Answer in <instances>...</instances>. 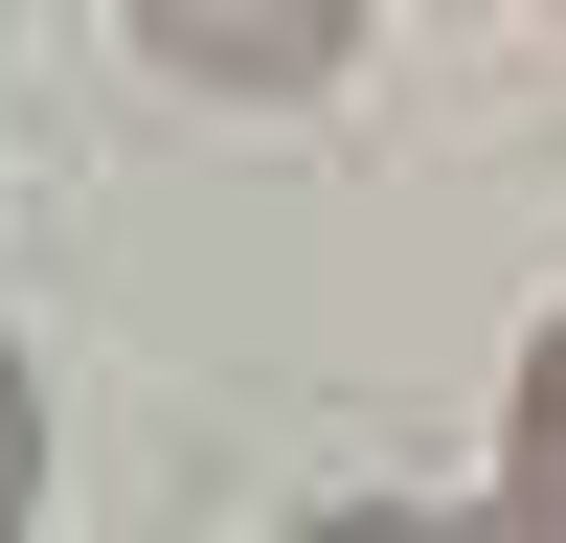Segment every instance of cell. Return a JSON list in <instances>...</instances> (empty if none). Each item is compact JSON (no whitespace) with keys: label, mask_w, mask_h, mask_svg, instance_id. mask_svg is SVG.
Wrapping results in <instances>:
<instances>
[{"label":"cell","mask_w":566,"mask_h":543,"mask_svg":"<svg viewBox=\"0 0 566 543\" xmlns=\"http://www.w3.org/2000/svg\"><path fill=\"white\" fill-rule=\"evenodd\" d=\"M114 23H136V68L205 91V114H295V91L363 68V23H386V0H114Z\"/></svg>","instance_id":"1"},{"label":"cell","mask_w":566,"mask_h":543,"mask_svg":"<svg viewBox=\"0 0 566 543\" xmlns=\"http://www.w3.org/2000/svg\"><path fill=\"white\" fill-rule=\"evenodd\" d=\"M499 498H522V521H566V317L522 340V407H499Z\"/></svg>","instance_id":"2"},{"label":"cell","mask_w":566,"mask_h":543,"mask_svg":"<svg viewBox=\"0 0 566 543\" xmlns=\"http://www.w3.org/2000/svg\"><path fill=\"white\" fill-rule=\"evenodd\" d=\"M295 543H566V521H522V498H453V521L431 498H340V521H295Z\"/></svg>","instance_id":"3"},{"label":"cell","mask_w":566,"mask_h":543,"mask_svg":"<svg viewBox=\"0 0 566 543\" xmlns=\"http://www.w3.org/2000/svg\"><path fill=\"white\" fill-rule=\"evenodd\" d=\"M23 521H45V385L0 362V543H23Z\"/></svg>","instance_id":"4"}]
</instances>
